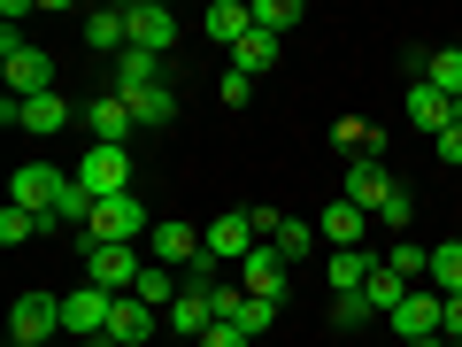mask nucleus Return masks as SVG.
<instances>
[{
    "mask_svg": "<svg viewBox=\"0 0 462 347\" xmlns=\"http://www.w3.org/2000/svg\"><path fill=\"white\" fill-rule=\"evenodd\" d=\"M62 193H69V170H54V163H16V178H8V201H16V209H32L39 224H54Z\"/></svg>",
    "mask_w": 462,
    "mask_h": 347,
    "instance_id": "7ed1b4c3",
    "label": "nucleus"
},
{
    "mask_svg": "<svg viewBox=\"0 0 462 347\" xmlns=\"http://www.w3.org/2000/svg\"><path fill=\"white\" fill-rule=\"evenodd\" d=\"M200 347H254V340L239 324H208V332H200Z\"/></svg>",
    "mask_w": 462,
    "mask_h": 347,
    "instance_id": "4c0bfd02",
    "label": "nucleus"
},
{
    "mask_svg": "<svg viewBox=\"0 0 462 347\" xmlns=\"http://www.w3.org/2000/svg\"><path fill=\"white\" fill-rule=\"evenodd\" d=\"M439 347H462V340H439Z\"/></svg>",
    "mask_w": 462,
    "mask_h": 347,
    "instance_id": "79ce46f5",
    "label": "nucleus"
},
{
    "mask_svg": "<svg viewBox=\"0 0 462 347\" xmlns=\"http://www.w3.org/2000/svg\"><path fill=\"white\" fill-rule=\"evenodd\" d=\"M132 116H139V132H162V124H178V93L147 85V93H132Z\"/></svg>",
    "mask_w": 462,
    "mask_h": 347,
    "instance_id": "393cba45",
    "label": "nucleus"
},
{
    "mask_svg": "<svg viewBox=\"0 0 462 347\" xmlns=\"http://www.w3.org/2000/svg\"><path fill=\"white\" fill-rule=\"evenodd\" d=\"M385 332H401L409 347H416V340H439V294H431V286H416V294L385 316Z\"/></svg>",
    "mask_w": 462,
    "mask_h": 347,
    "instance_id": "2eb2a0df",
    "label": "nucleus"
},
{
    "mask_svg": "<svg viewBox=\"0 0 462 347\" xmlns=\"http://www.w3.org/2000/svg\"><path fill=\"white\" fill-rule=\"evenodd\" d=\"M147 255H154L162 270H185V263H200V231L178 224V216H162V224L147 231Z\"/></svg>",
    "mask_w": 462,
    "mask_h": 347,
    "instance_id": "dca6fc26",
    "label": "nucleus"
},
{
    "mask_svg": "<svg viewBox=\"0 0 462 347\" xmlns=\"http://www.w3.org/2000/svg\"><path fill=\"white\" fill-rule=\"evenodd\" d=\"M32 231H39V216H32V209H16V201L0 209V239H8V248H23Z\"/></svg>",
    "mask_w": 462,
    "mask_h": 347,
    "instance_id": "f704fd0d",
    "label": "nucleus"
},
{
    "mask_svg": "<svg viewBox=\"0 0 462 347\" xmlns=\"http://www.w3.org/2000/svg\"><path fill=\"white\" fill-rule=\"evenodd\" d=\"M378 270H385V255H370V248H339V255L324 263V278H331V294H363Z\"/></svg>",
    "mask_w": 462,
    "mask_h": 347,
    "instance_id": "f3484780",
    "label": "nucleus"
},
{
    "mask_svg": "<svg viewBox=\"0 0 462 347\" xmlns=\"http://www.w3.org/2000/svg\"><path fill=\"white\" fill-rule=\"evenodd\" d=\"M216 93H224V108H247V100H254V78H247V70H224Z\"/></svg>",
    "mask_w": 462,
    "mask_h": 347,
    "instance_id": "c9c22d12",
    "label": "nucleus"
},
{
    "mask_svg": "<svg viewBox=\"0 0 462 347\" xmlns=\"http://www.w3.org/2000/svg\"><path fill=\"white\" fill-rule=\"evenodd\" d=\"M363 294H370V309H378V316H393V309H401V301H409V294H416V286H409V278H401V270H393V263H385V270H378V278H370V286H363Z\"/></svg>",
    "mask_w": 462,
    "mask_h": 347,
    "instance_id": "c756f323",
    "label": "nucleus"
},
{
    "mask_svg": "<svg viewBox=\"0 0 462 347\" xmlns=\"http://www.w3.org/2000/svg\"><path fill=\"white\" fill-rule=\"evenodd\" d=\"M147 85H162V54L124 47V54H116V85H108V93H124V100H132V93H147Z\"/></svg>",
    "mask_w": 462,
    "mask_h": 347,
    "instance_id": "aec40b11",
    "label": "nucleus"
},
{
    "mask_svg": "<svg viewBox=\"0 0 462 347\" xmlns=\"http://www.w3.org/2000/svg\"><path fill=\"white\" fill-rule=\"evenodd\" d=\"M455 124H462V100H455Z\"/></svg>",
    "mask_w": 462,
    "mask_h": 347,
    "instance_id": "ea45409f",
    "label": "nucleus"
},
{
    "mask_svg": "<svg viewBox=\"0 0 462 347\" xmlns=\"http://www.w3.org/2000/svg\"><path fill=\"white\" fill-rule=\"evenodd\" d=\"M331 324H339V332H363V324H378L370 294H331Z\"/></svg>",
    "mask_w": 462,
    "mask_h": 347,
    "instance_id": "7c9ffc66",
    "label": "nucleus"
},
{
    "mask_svg": "<svg viewBox=\"0 0 462 347\" xmlns=\"http://www.w3.org/2000/svg\"><path fill=\"white\" fill-rule=\"evenodd\" d=\"M331 147H339L346 163H363V155H370V124H363V116H339V124H331Z\"/></svg>",
    "mask_w": 462,
    "mask_h": 347,
    "instance_id": "473e14b6",
    "label": "nucleus"
},
{
    "mask_svg": "<svg viewBox=\"0 0 462 347\" xmlns=\"http://www.w3.org/2000/svg\"><path fill=\"white\" fill-rule=\"evenodd\" d=\"M239 286H247L254 301H285V286H293V263H285V255L263 239V248H254L247 263H239Z\"/></svg>",
    "mask_w": 462,
    "mask_h": 347,
    "instance_id": "ddd939ff",
    "label": "nucleus"
},
{
    "mask_svg": "<svg viewBox=\"0 0 462 347\" xmlns=\"http://www.w3.org/2000/svg\"><path fill=\"white\" fill-rule=\"evenodd\" d=\"M254 32V16H247V0H216L208 16H200V39H216V47H239V39Z\"/></svg>",
    "mask_w": 462,
    "mask_h": 347,
    "instance_id": "4be33fe9",
    "label": "nucleus"
},
{
    "mask_svg": "<svg viewBox=\"0 0 462 347\" xmlns=\"http://www.w3.org/2000/svg\"><path fill=\"white\" fill-rule=\"evenodd\" d=\"M401 108H409V124H416V132H431V139L455 124V100H447L439 85H409V100H401Z\"/></svg>",
    "mask_w": 462,
    "mask_h": 347,
    "instance_id": "412c9836",
    "label": "nucleus"
},
{
    "mask_svg": "<svg viewBox=\"0 0 462 347\" xmlns=\"http://www.w3.org/2000/svg\"><path fill=\"white\" fill-rule=\"evenodd\" d=\"M270 62H278V39H270V32H247L239 47H231V70H247V78H263Z\"/></svg>",
    "mask_w": 462,
    "mask_h": 347,
    "instance_id": "bb28decb",
    "label": "nucleus"
},
{
    "mask_svg": "<svg viewBox=\"0 0 462 347\" xmlns=\"http://www.w3.org/2000/svg\"><path fill=\"white\" fill-rule=\"evenodd\" d=\"M0 124H16V132H32V139H54V132H69L78 124V108H69L62 93H39V100H0Z\"/></svg>",
    "mask_w": 462,
    "mask_h": 347,
    "instance_id": "1a4fd4ad",
    "label": "nucleus"
},
{
    "mask_svg": "<svg viewBox=\"0 0 462 347\" xmlns=\"http://www.w3.org/2000/svg\"><path fill=\"white\" fill-rule=\"evenodd\" d=\"M431 155H439V163H447V170H462V124H447V132H439V139H431Z\"/></svg>",
    "mask_w": 462,
    "mask_h": 347,
    "instance_id": "e433bc0d",
    "label": "nucleus"
},
{
    "mask_svg": "<svg viewBox=\"0 0 462 347\" xmlns=\"http://www.w3.org/2000/svg\"><path fill=\"white\" fill-rule=\"evenodd\" d=\"M439 332H447V340H462V294H439Z\"/></svg>",
    "mask_w": 462,
    "mask_h": 347,
    "instance_id": "58836bf2",
    "label": "nucleus"
},
{
    "mask_svg": "<svg viewBox=\"0 0 462 347\" xmlns=\"http://www.w3.org/2000/svg\"><path fill=\"white\" fill-rule=\"evenodd\" d=\"M78 255H85V278L100 286V294H139V248H93V239H85L78 231Z\"/></svg>",
    "mask_w": 462,
    "mask_h": 347,
    "instance_id": "423d86ee",
    "label": "nucleus"
},
{
    "mask_svg": "<svg viewBox=\"0 0 462 347\" xmlns=\"http://www.w3.org/2000/svg\"><path fill=\"white\" fill-rule=\"evenodd\" d=\"M385 263H393L409 286H416V278H431V248H416V239H393V248H385Z\"/></svg>",
    "mask_w": 462,
    "mask_h": 347,
    "instance_id": "2f4dec72",
    "label": "nucleus"
},
{
    "mask_svg": "<svg viewBox=\"0 0 462 347\" xmlns=\"http://www.w3.org/2000/svg\"><path fill=\"white\" fill-rule=\"evenodd\" d=\"M346 201H355V209H370L378 216L385 231H401L416 216V201H409V185L393 178V170L378 163V155H363V163H346Z\"/></svg>",
    "mask_w": 462,
    "mask_h": 347,
    "instance_id": "f257e3e1",
    "label": "nucleus"
},
{
    "mask_svg": "<svg viewBox=\"0 0 462 347\" xmlns=\"http://www.w3.org/2000/svg\"><path fill=\"white\" fill-rule=\"evenodd\" d=\"M108 316H116V294H100L93 278H78L62 294V332H85V340H100L108 332Z\"/></svg>",
    "mask_w": 462,
    "mask_h": 347,
    "instance_id": "9d476101",
    "label": "nucleus"
},
{
    "mask_svg": "<svg viewBox=\"0 0 462 347\" xmlns=\"http://www.w3.org/2000/svg\"><path fill=\"white\" fill-rule=\"evenodd\" d=\"M0 78L16 85V100H39V93H54V62H47V54H39L23 32H8V23H0Z\"/></svg>",
    "mask_w": 462,
    "mask_h": 347,
    "instance_id": "f03ea898",
    "label": "nucleus"
},
{
    "mask_svg": "<svg viewBox=\"0 0 462 347\" xmlns=\"http://www.w3.org/2000/svg\"><path fill=\"white\" fill-rule=\"evenodd\" d=\"M185 294V278H178V270H162V263H147V270H139V301H147V309H162L170 316V301H178Z\"/></svg>",
    "mask_w": 462,
    "mask_h": 347,
    "instance_id": "a878e982",
    "label": "nucleus"
},
{
    "mask_svg": "<svg viewBox=\"0 0 462 347\" xmlns=\"http://www.w3.org/2000/svg\"><path fill=\"white\" fill-rule=\"evenodd\" d=\"M154 332H162V309H147L139 294H116V316H108L100 340H108V347H147Z\"/></svg>",
    "mask_w": 462,
    "mask_h": 347,
    "instance_id": "f8f14e48",
    "label": "nucleus"
},
{
    "mask_svg": "<svg viewBox=\"0 0 462 347\" xmlns=\"http://www.w3.org/2000/svg\"><path fill=\"white\" fill-rule=\"evenodd\" d=\"M139 231H154L147 209H139V193H116V201H100V209H93L85 239H93V248H139Z\"/></svg>",
    "mask_w": 462,
    "mask_h": 347,
    "instance_id": "20e7f679",
    "label": "nucleus"
},
{
    "mask_svg": "<svg viewBox=\"0 0 462 347\" xmlns=\"http://www.w3.org/2000/svg\"><path fill=\"white\" fill-rule=\"evenodd\" d=\"M78 124L93 132V147H132V139H139V116H132V100H124V93H93L78 108Z\"/></svg>",
    "mask_w": 462,
    "mask_h": 347,
    "instance_id": "6e6552de",
    "label": "nucleus"
},
{
    "mask_svg": "<svg viewBox=\"0 0 462 347\" xmlns=\"http://www.w3.org/2000/svg\"><path fill=\"white\" fill-rule=\"evenodd\" d=\"M270 248H278L285 255V263H309V255H316V224H300V216H285V224H278V239H270Z\"/></svg>",
    "mask_w": 462,
    "mask_h": 347,
    "instance_id": "cd10ccee",
    "label": "nucleus"
},
{
    "mask_svg": "<svg viewBox=\"0 0 462 347\" xmlns=\"http://www.w3.org/2000/svg\"><path fill=\"white\" fill-rule=\"evenodd\" d=\"M78 32H85V47H93V54H124V47H132V23H124V8H85Z\"/></svg>",
    "mask_w": 462,
    "mask_h": 347,
    "instance_id": "6ab92c4d",
    "label": "nucleus"
},
{
    "mask_svg": "<svg viewBox=\"0 0 462 347\" xmlns=\"http://www.w3.org/2000/svg\"><path fill=\"white\" fill-rule=\"evenodd\" d=\"M431 294H462V239L431 248Z\"/></svg>",
    "mask_w": 462,
    "mask_h": 347,
    "instance_id": "c85d7f7f",
    "label": "nucleus"
},
{
    "mask_svg": "<svg viewBox=\"0 0 462 347\" xmlns=\"http://www.w3.org/2000/svg\"><path fill=\"white\" fill-rule=\"evenodd\" d=\"M124 23H132V47H147V54H170V47H178V16H170L162 0H132Z\"/></svg>",
    "mask_w": 462,
    "mask_h": 347,
    "instance_id": "4468645a",
    "label": "nucleus"
},
{
    "mask_svg": "<svg viewBox=\"0 0 462 347\" xmlns=\"http://www.w3.org/2000/svg\"><path fill=\"white\" fill-rule=\"evenodd\" d=\"M8 347H32V340H8Z\"/></svg>",
    "mask_w": 462,
    "mask_h": 347,
    "instance_id": "a19ab883",
    "label": "nucleus"
},
{
    "mask_svg": "<svg viewBox=\"0 0 462 347\" xmlns=\"http://www.w3.org/2000/svg\"><path fill=\"white\" fill-rule=\"evenodd\" d=\"M200 248H208V255H216L224 270H239V263H247L254 248H263V231H254V216H247V209H224V216H208V231H200Z\"/></svg>",
    "mask_w": 462,
    "mask_h": 347,
    "instance_id": "0eeeda50",
    "label": "nucleus"
},
{
    "mask_svg": "<svg viewBox=\"0 0 462 347\" xmlns=\"http://www.w3.org/2000/svg\"><path fill=\"white\" fill-rule=\"evenodd\" d=\"M231 324L247 332V340H263V332H270V324H278V301H254V294H247V309L231 316Z\"/></svg>",
    "mask_w": 462,
    "mask_h": 347,
    "instance_id": "72a5a7b5",
    "label": "nucleus"
},
{
    "mask_svg": "<svg viewBox=\"0 0 462 347\" xmlns=\"http://www.w3.org/2000/svg\"><path fill=\"white\" fill-rule=\"evenodd\" d=\"M363 231H370V209H355V201H331V209H324V231H316V239H324V248L331 255H339V248H363Z\"/></svg>",
    "mask_w": 462,
    "mask_h": 347,
    "instance_id": "a211bd4d",
    "label": "nucleus"
},
{
    "mask_svg": "<svg viewBox=\"0 0 462 347\" xmlns=\"http://www.w3.org/2000/svg\"><path fill=\"white\" fill-rule=\"evenodd\" d=\"M162 324H170V332H185V340H200V332L216 324V301H208V294H193V286H185V294L170 301V316H162Z\"/></svg>",
    "mask_w": 462,
    "mask_h": 347,
    "instance_id": "5701e85b",
    "label": "nucleus"
},
{
    "mask_svg": "<svg viewBox=\"0 0 462 347\" xmlns=\"http://www.w3.org/2000/svg\"><path fill=\"white\" fill-rule=\"evenodd\" d=\"M247 16H254V32L285 39L293 23H309V8H300V0H247Z\"/></svg>",
    "mask_w": 462,
    "mask_h": 347,
    "instance_id": "b1692460",
    "label": "nucleus"
},
{
    "mask_svg": "<svg viewBox=\"0 0 462 347\" xmlns=\"http://www.w3.org/2000/svg\"><path fill=\"white\" fill-rule=\"evenodd\" d=\"M69 178H78L93 201H116V193H132V147H85Z\"/></svg>",
    "mask_w": 462,
    "mask_h": 347,
    "instance_id": "39448f33",
    "label": "nucleus"
},
{
    "mask_svg": "<svg viewBox=\"0 0 462 347\" xmlns=\"http://www.w3.org/2000/svg\"><path fill=\"white\" fill-rule=\"evenodd\" d=\"M8 332H16V340H32V347H47L54 332H62V294H16Z\"/></svg>",
    "mask_w": 462,
    "mask_h": 347,
    "instance_id": "9b49d317",
    "label": "nucleus"
}]
</instances>
